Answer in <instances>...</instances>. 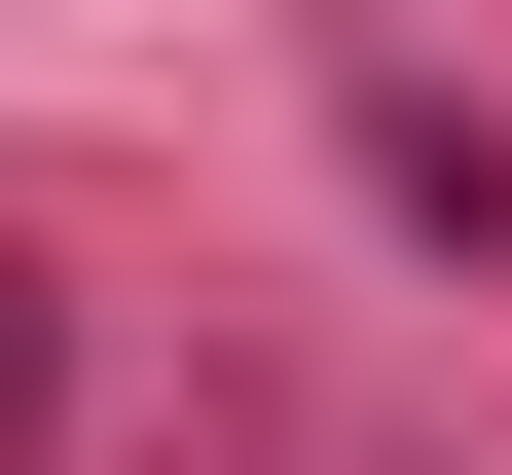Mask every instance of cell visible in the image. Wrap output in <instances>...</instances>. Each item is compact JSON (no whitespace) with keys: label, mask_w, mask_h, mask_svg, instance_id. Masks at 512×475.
<instances>
[{"label":"cell","mask_w":512,"mask_h":475,"mask_svg":"<svg viewBox=\"0 0 512 475\" xmlns=\"http://www.w3.org/2000/svg\"><path fill=\"white\" fill-rule=\"evenodd\" d=\"M0 475H37V293H0Z\"/></svg>","instance_id":"6da1fadb"}]
</instances>
